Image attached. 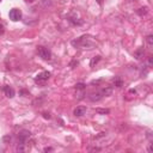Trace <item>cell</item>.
<instances>
[{"instance_id":"ba28073f","label":"cell","mask_w":153,"mask_h":153,"mask_svg":"<svg viewBox=\"0 0 153 153\" xmlns=\"http://www.w3.org/2000/svg\"><path fill=\"white\" fill-rule=\"evenodd\" d=\"M144 55H145V49L144 48H139L138 50L134 51V57H135L136 60L142 59V57H144Z\"/></svg>"},{"instance_id":"e0dca14e","label":"cell","mask_w":153,"mask_h":153,"mask_svg":"<svg viewBox=\"0 0 153 153\" xmlns=\"http://www.w3.org/2000/svg\"><path fill=\"white\" fill-rule=\"evenodd\" d=\"M152 62H153V60H152V56H150V57H148V65H152Z\"/></svg>"},{"instance_id":"5bb4252c","label":"cell","mask_w":153,"mask_h":153,"mask_svg":"<svg viewBox=\"0 0 153 153\" xmlns=\"http://www.w3.org/2000/svg\"><path fill=\"white\" fill-rule=\"evenodd\" d=\"M146 41H147L148 45H153V35H148L147 38H146Z\"/></svg>"},{"instance_id":"6da1fadb","label":"cell","mask_w":153,"mask_h":153,"mask_svg":"<svg viewBox=\"0 0 153 153\" xmlns=\"http://www.w3.org/2000/svg\"><path fill=\"white\" fill-rule=\"evenodd\" d=\"M37 53L42 57L43 60H50L51 59V51L49 50L48 48H45V47H38L37 48Z\"/></svg>"},{"instance_id":"603a6c76","label":"cell","mask_w":153,"mask_h":153,"mask_svg":"<svg viewBox=\"0 0 153 153\" xmlns=\"http://www.w3.org/2000/svg\"><path fill=\"white\" fill-rule=\"evenodd\" d=\"M131 1H133V0H131Z\"/></svg>"},{"instance_id":"2e32d148","label":"cell","mask_w":153,"mask_h":153,"mask_svg":"<svg viewBox=\"0 0 153 153\" xmlns=\"http://www.w3.org/2000/svg\"><path fill=\"white\" fill-rule=\"evenodd\" d=\"M43 117H44V119H50V115H49V114H47V113H44V114H43Z\"/></svg>"},{"instance_id":"8992f818","label":"cell","mask_w":153,"mask_h":153,"mask_svg":"<svg viewBox=\"0 0 153 153\" xmlns=\"http://www.w3.org/2000/svg\"><path fill=\"white\" fill-rule=\"evenodd\" d=\"M4 93H5L6 97H9V98H13L14 95H16V92H14V90L11 87V86H4Z\"/></svg>"},{"instance_id":"30bf717a","label":"cell","mask_w":153,"mask_h":153,"mask_svg":"<svg viewBox=\"0 0 153 153\" xmlns=\"http://www.w3.org/2000/svg\"><path fill=\"white\" fill-rule=\"evenodd\" d=\"M113 83H114V85L116 86V87H122V85H123V81H122V79H121V78H119V76L114 78Z\"/></svg>"},{"instance_id":"52a82bcc","label":"cell","mask_w":153,"mask_h":153,"mask_svg":"<svg viewBox=\"0 0 153 153\" xmlns=\"http://www.w3.org/2000/svg\"><path fill=\"white\" fill-rule=\"evenodd\" d=\"M102 95H101V92H93V93H91L90 96H89V99H90L91 102H98V101H101L102 99Z\"/></svg>"},{"instance_id":"8fae6325","label":"cell","mask_w":153,"mask_h":153,"mask_svg":"<svg viewBox=\"0 0 153 153\" xmlns=\"http://www.w3.org/2000/svg\"><path fill=\"white\" fill-rule=\"evenodd\" d=\"M99 60H101V56H99V55L93 56L92 59H91V61H90V67H95V65H97V63L99 62Z\"/></svg>"},{"instance_id":"7c38bea8","label":"cell","mask_w":153,"mask_h":153,"mask_svg":"<svg viewBox=\"0 0 153 153\" xmlns=\"http://www.w3.org/2000/svg\"><path fill=\"white\" fill-rule=\"evenodd\" d=\"M148 13V7H146V6H145V7H141V9H139V11H138V14H139V16H146V14Z\"/></svg>"},{"instance_id":"4fadbf2b","label":"cell","mask_w":153,"mask_h":153,"mask_svg":"<svg viewBox=\"0 0 153 153\" xmlns=\"http://www.w3.org/2000/svg\"><path fill=\"white\" fill-rule=\"evenodd\" d=\"M96 113H98V114H103V115H105V114H109L110 113V110L109 109H96Z\"/></svg>"},{"instance_id":"ac0fdd59","label":"cell","mask_w":153,"mask_h":153,"mask_svg":"<svg viewBox=\"0 0 153 153\" xmlns=\"http://www.w3.org/2000/svg\"><path fill=\"white\" fill-rule=\"evenodd\" d=\"M49 151H53V148H50V147H45L44 148V152H49Z\"/></svg>"},{"instance_id":"5b68a950","label":"cell","mask_w":153,"mask_h":153,"mask_svg":"<svg viewBox=\"0 0 153 153\" xmlns=\"http://www.w3.org/2000/svg\"><path fill=\"white\" fill-rule=\"evenodd\" d=\"M86 107H83V105H80V107H76L75 109L73 110V115L76 117H80V116H84L86 114Z\"/></svg>"},{"instance_id":"44dd1931","label":"cell","mask_w":153,"mask_h":153,"mask_svg":"<svg viewBox=\"0 0 153 153\" xmlns=\"http://www.w3.org/2000/svg\"><path fill=\"white\" fill-rule=\"evenodd\" d=\"M25 1H26V3H34L35 0H25Z\"/></svg>"},{"instance_id":"3957f363","label":"cell","mask_w":153,"mask_h":153,"mask_svg":"<svg viewBox=\"0 0 153 153\" xmlns=\"http://www.w3.org/2000/svg\"><path fill=\"white\" fill-rule=\"evenodd\" d=\"M30 135H31V133L29 131H22L18 134V142H22V144L26 145V142L30 139Z\"/></svg>"},{"instance_id":"9a60e30c","label":"cell","mask_w":153,"mask_h":153,"mask_svg":"<svg viewBox=\"0 0 153 153\" xmlns=\"http://www.w3.org/2000/svg\"><path fill=\"white\" fill-rule=\"evenodd\" d=\"M85 84H83V83H79V84H76L75 85V89L76 90H84V89H85Z\"/></svg>"},{"instance_id":"9c48e42d","label":"cell","mask_w":153,"mask_h":153,"mask_svg":"<svg viewBox=\"0 0 153 153\" xmlns=\"http://www.w3.org/2000/svg\"><path fill=\"white\" fill-rule=\"evenodd\" d=\"M99 92H101V95H102L103 97H108V96H110L111 93H113V89L111 87H103L102 90L99 91Z\"/></svg>"},{"instance_id":"7a4b0ae2","label":"cell","mask_w":153,"mask_h":153,"mask_svg":"<svg viewBox=\"0 0 153 153\" xmlns=\"http://www.w3.org/2000/svg\"><path fill=\"white\" fill-rule=\"evenodd\" d=\"M10 19L13 20V22H18V20L22 19V11L19 9H12L9 13Z\"/></svg>"},{"instance_id":"d6986e66","label":"cell","mask_w":153,"mask_h":153,"mask_svg":"<svg viewBox=\"0 0 153 153\" xmlns=\"http://www.w3.org/2000/svg\"><path fill=\"white\" fill-rule=\"evenodd\" d=\"M148 152H152V144H150V146H148Z\"/></svg>"},{"instance_id":"277c9868","label":"cell","mask_w":153,"mask_h":153,"mask_svg":"<svg viewBox=\"0 0 153 153\" xmlns=\"http://www.w3.org/2000/svg\"><path fill=\"white\" fill-rule=\"evenodd\" d=\"M50 78V73L49 72H42V73H40V74H37V76L35 78V81L36 83H45L47 80Z\"/></svg>"},{"instance_id":"ffe728a7","label":"cell","mask_w":153,"mask_h":153,"mask_svg":"<svg viewBox=\"0 0 153 153\" xmlns=\"http://www.w3.org/2000/svg\"><path fill=\"white\" fill-rule=\"evenodd\" d=\"M3 32H4V26L0 25V34H3Z\"/></svg>"},{"instance_id":"7402d4cb","label":"cell","mask_w":153,"mask_h":153,"mask_svg":"<svg viewBox=\"0 0 153 153\" xmlns=\"http://www.w3.org/2000/svg\"><path fill=\"white\" fill-rule=\"evenodd\" d=\"M98 1V4H102V0H97Z\"/></svg>"}]
</instances>
